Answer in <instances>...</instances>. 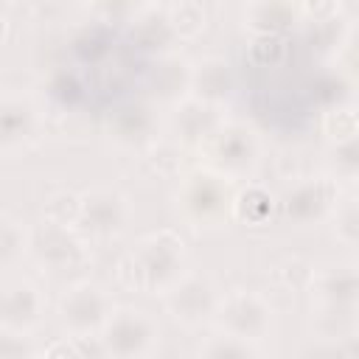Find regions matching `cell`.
Listing matches in <instances>:
<instances>
[{
    "mask_svg": "<svg viewBox=\"0 0 359 359\" xmlns=\"http://www.w3.org/2000/svg\"><path fill=\"white\" fill-rule=\"evenodd\" d=\"M185 272V244L171 227L140 236L115 266L118 283L143 294H165Z\"/></svg>",
    "mask_w": 359,
    "mask_h": 359,
    "instance_id": "6da1fadb",
    "label": "cell"
},
{
    "mask_svg": "<svg viewBox=\"0 0 359 359\" xmlns=\"http://www.w3.org/2000/svg\"><path fill=\"white\" fill-rule=\"evenodd\" d=\"M90 238L76 224H59L50 219H42L31 230L28 252L50 275H65L70 269H79L90 258Z\"/></svg>",
    "mask_w": 359,
    "mask_h": 359,
    "instance_id": "277c9868",
    "label": "cell"
},
{
    "mask_svg": "<svg viewBox=\"0 0 359 359\" xmlns=\"http://www.w3.org/2000/svg\"><path fill=\"white\" fill-rule=\"evenodd\" d=\"M160 323L137 306H118L101 328V345L107 356H151L160 345Z\"/></svg>",
    "mask_w": 359,
    "mask_h": 359,
    "instance_id": "8992f818",
    "label": "cell"
},
{
    "mask_svg": "<svg viewBox=\"0 0 359 359\" xmlns=\"http://www.w3.org/2000/svg\"><path fill=\"white\" fill-rule=\"evenodd\" d=\"M309 292H311V306L359 309V264L339 261L314 269Z\"/></svg>",
    "mask_w": 359,
    "mask_h": 359,
    "instance_id": "7c38bea8",
    "label": "cell"
},
{
    "mask_svg": "<svg viewBox=\"0 0 359 359\" xmlns=\"http://www.w3.org/2000/svg\"><path fill=\"white\" fill-rule=\"evenodd\" d=\"M289 56V45L283 34H258L250 45V59L258 67H278Z\"/></svg>",
    "mask_w": 359,
    "mask_h": 359,
    "instance_id": "cb8c5ba5",
    "label": "cell"
},
{
    "mask_svg": "<svg viewBox=\"0 0 359 359\" xmlns=\"http://www.w3.org/2000/svg\"><path fill=\"white\" fill-rule=\"evenodd\" d=\"M339 65L348 76L359 79V25L345 31V39L339 45Z\"/></svg>",
    "mask_w": 359,
    "mask_h": 359,
    "instance_id": "f1b7e54d",
    "label": "cell"
},
{
    "mask_svg": "<svg viewBox=\"0 0 359 359\" xmlns=\"http://www.w3.org/2000/svg\"><path fill=\"white\" fill-rule=\"evenodd\" d=\"M219 289L210 278L196 275V272H185L165 294H163V306L171 314L174 323L185 325V328H199L202 323L213 320L216 306H219Z\"/></svg>",
    "mask_w": 359,
    "mask_h": 359,
    "instance_id": "9c48e42d",
    "label": "cell"
},
{
    "mask_svg": "<svg viewBox=\"0 0 359 359\" xmlns=\"http://www.w3.org/2000/svg\"><path fill=\"white\" fill-rule=\"evenodd\" d=\"M93 6L107 22H129L143 11V0H93Z\"/></svg>",
    "mask_w": 359,
    "mask_h": 359,
    "instance_id": "4316f807",
    "label": "cell"
},
{
    "mask_svg": "<svg viewBox=\"0 0 359 359\" xmlns=\"http://www.w3.org/2000/svg\"><path fill=\"white\" fill-rule=\"evenodd\" d=\"M325 132L331 135V140H339V137H348L353 132H359V118L353 109L348 107H334L325 112Z\"/></svg>",
    "mask_w": 359,
    "mask_h": 359,
    "instance_id": "83f0119b",
    "label": "cell"
},
{
    "mask_svg": "<svg viewBox=\"0 0 359 359\" xmlns=\"http://www.w3.org/2000/svg\"><path fill=\"white\" fill-rule=\"evenodd\" d=\"M174 28L168 14H160L154 8H143L137 17L129 20V39L143 50V53H154L160 50L168 39H174Z\"/></svg>",
    "mask_w": 359,
    "mask_h": 359,
    "instance_id": "e0dca14e",
    "label": "cell"
},
{
    "mask_svg": "<svg viewBox=\"0 0 359 359\" xmlns=\"http://www.w3.org/2000/svg\"><path fill=\"white\" fill-rule=\"evenodd\" d=\"M31 244V230L22 227L20 219H14L11 213H3L0 219V264L3 269H8L17 258H22L28 252Z\"/></svg>",
    "mask_w": 359,
    "mask_h": 359,
    "instance_id": "44dd1931",
    "label": "cell"
},
{
    "mask_svg": "<svg viewBox=\"0 0 359 359\" xmlns=\"http://www.w3.org/2000/svg\"><path fill=\"white\" fill-rule=\"evenodd\" d=\"M331 224H334V236L348 244V247H359V202L351 196L345 202H339L331 213Z\"/></svg>",
    "mask_w": 359,
    "mask_h": 359,
    "instance_id": "d4e9b609",
    "label": "cell"
},
{
    "mask_svg": "<svg viewBox=\"0 0 359 359\" xmlns=\"http://www.w3.org/2000/svg\"><path fill=\"white\" fill-rule=\"evenodd\" d=\"M132 219L129 196L118 188L95 185L81 194V213H79V230L87 238H115L126 230Z\"/></svg>",
    "mask_w": 359,
    "mask_h": 359,
    "instance_id": "ba28073f",
    "label": "cell"
},
{
    "mask_svg": "<svg viewBox=\"0 0 359 359\" xmlns=\"http://www.w3.org/2000/svg\"><path fill=\"white\" fill-rule=\"evenodd\" d=\"M151 123H154V118H151V109H149V107H143V104H129V107H123V109L115 112L109 129H112V137H115V140H121V143H126V146H135V143L149 140Z\"/></svg>",
    "mask_w": 359,
    "mask_h": 359,
    "instance_id": "d6986e66",
    "label": "cell"
},
{
    "mask_svg": "<svg viewBox=\"0 0 359 359\" xmlns=\"http://www.w3.org/2000/svg\"><path fill=\"white\" fill-rule=\"evenodd\" d=\"M168 20H171L174 34L182 36V39H194V36H199V34L205 31V11H202V6L194 3V0H180V3H174L171 11H168Z\"/></svg>",
    "mask_w": 359,
    "mask_h": 359,
    "instance_id": "603a6c76",
    "label": "cell"
},
{
    "mask_svg": "<svg viewBox=\"0 0 359 359\" xmlns=\"http://www.w3.org/2000/svg\"><path fill=\"white\" fill-rule=\"evenodd\" d=\"M272 208H275L272 194L264 185L252 182L233 196V216L230 219H236L247 227H264L272 219Z\"/></svg>",
    "mask_w": 359,
    "mask_h": 359,
    "instance_id": "ac0fdd59",
    "label": "cell"
},
{
    "mask_svg": "<svg viewBox=\"0 0 359 359\" xmlns=\"http://www.w3.org/2000/svg\"><path fill=\"white\" fill-rule=\"evenodd\" d=\"M45 294L42 289L25 275H6L3 278V297H0V328L31 334L42 323Z\"/></svg>",
    "mask_w": 359,
    "mask_h": 359,
    "instance_id": "8fae6325",
    "label": "cell"
},
{
    "mask_svg": "<svg viewBox=\"0 0 359 359\" xmlns=\"http://www.w3.org/2000/svg\"><path fill=\"white\" fill-rule=\"evenodd\" d=\"M233 180L213 168H196L177 188V210L196 230H213L233 216Z\"/></svg>",
    "mask_w": 359,
    "mask_h": 359,
    "instance_id": "7a4b0ae2",
    "label": "cell"
},
{
    "mask_svg": "<svg viewBox=\"0 0 359 359\" xmlns=\"http://www.w3.org/2000/svg\"><path fill=\"white\" fill-rule=\"evenodd\" d=\"M337 205H339V188L331 174L300 177L283 194V213L289 222H294L300 227L331 219Z\"/></svg>",
    "mask_w": 359,
    "mask_h": 359,
    "instance_id": "30bf717a",
    "label": "cell"
},
{
    "mask_svg": "<svg viewBox=\"0 0 359 359\" xmlns=\"http://www.w3.org/2000/svg\"><path fill=\"white\" fill-rule=\"evenodd\" d=\"M205 154V165L224 174L227 180H247L261 157V143L258 135L238 121H224L210 137L199 143Z\"/></svg>",
    "mask_w": 359,
    "mask_h": 359,
    "instance_id": "3957f363",
    "label": "cell"
},
{
    "mask_svg": "<svg viewBox=\"0 0 359 359\" xmlns=\"http://www.w3.org/2000/svg\"><path fill=\"white\" fill-rule=\"evenodd\" d=\"M303 11L311 20H331L337 11V0H303Z\"/></svg>",
    "mask_w": 359,
    "mask_h": 359,
    "instance_id": "4dcf8cb0",
    "label": "cell"
},
{
    "mask_svg": "<svg viewBox=\"0 0 359 359\" xmlns=\"http://www.w3.org/2000/svg\"><path fill=\"white\" fill-rule=\"evenodd\" d=\"M216 328L250 342H264L275 328L272 303L255 289H230L219 297L216 306Z\"/></svg>",
    "mask_w": 359,
    "mask_h": 359,
    "instance_id": "5b68a950",
    "label": "cell"
},
{
    "mask_svg": "<svg viewBox=\"0 0 359 359\" xmlns=\"http://www.w3.org/2000/svg\"><path fill=\"white\" fill-rule=\"evenodd\" d=\"M191 90L194 95L205 98V101H224L230 93V70L227 62L219 56H205L202 62H196L191 67Z\"/></svg>",
    "mask_w": 359,
    "mask_h": 359,
    "instance_id": "2e32d148",
    "label": "cell"
},
{
    "mask_svg": "<svg viewBox=\"0 0 359 359\" xmlns=\"http://www.w3.org/2000/svg\"><path fill=\"white\" fill-rule=\"evenodd\" d=\"M160 3H171V6H174V3H180V0H160Z\"/></svg>",
    "mask_w": 359,
    "mask_h": 359,
    "instance_id": "d6a6232c",
    "label": "cell"
},
{
    "mask_svg": "<svg viewBox=\"0 0 359 359\" xmlns=\"http://www.w3.org/2000/svg\"><path fill=\"white\" fill-rule=\"evenodd\" d=\"M171 123H174V132L180 140L202 143L205 137H210L224 123V118L219 115V104L205 101V98L191 93L182 101H177V107L171 112Z\"/></svg>",
    "mask_w": 359,
    "mask_h": 359,
    "instance_id": "5bb4252c",
    "label": "cell"
},
{
    "mask_svg": "<svg viewBox=\"0 0 359 359\" xmlns=\"http://www.w3.org/2000/svg\"><path fill=\"white\" fill-rule=\"evenodd\" d=\"M36 104L22 95V93H3L0 101V146L3 154H11L17 149H22L28 140L36 137L39 129V115H36Z\"/></svg>",
    "mask_w": 359,
    "mask_h": 359,
    "instance_id": "4fadbf2b",
    "label": "cell"
},
{
    "mask_svg": "<svg viewBox=\"0 0 359 359\" xmlns=\"http://www.w3.org/2000/svg\"><path fill=\"white\" fill-rule=\"evenodd\" d=\"M112 311V294L93 280L70 283L56 303L59 325L67 331V337H98Z\"/></svg>",
    "mask_w": 359,
    "mask_h": 359,
    "instance_id": "52a82bcc",
    "label": "cell"
},
{
    "mask_svg": "<svg viewBox=\"0 0 359 359\" xmlns=\"http://www.w3.org/2000/svg\"><path fill=\"white\" fill-rule=\"evenodd\" d=\"M79 213H81V196H76L73 191H56L42 205V216L59 224H79Z\"/></svg>",
    "mask_w": 359,
    "mask_h": 359,
    "instance_id": "484cf974",
    "label": "cell"
},
{
    "mask_svg": "<svg viewBox=\"0 0 359 359\" xmlns=\"http://www.w3.org/2000/svg\"><path fill=\"white\" fill-rule=\"evenodd\" d=\"M28 334L17 331H3L0 328V359H20V356H34L36 351L28 345Z\"/></svg>",
    "mask_w": 359,
    "mask_h": 359,
    "instance_id": "f546056e",
    "label": "cell"
},
{
    "mask_svg": "<svg viewBox=\"0 0 359 359\" xmlns=\"http://www.w3.org/2000/svg\"><path fill=\"white\" fill-rule=\"evenodd\" d=\"M353 199L359 202V180H356V188H353Z\"/></svg>",
    "mask_w": 359,
    "mask_h": 359,
    "instance_id": "1f68e13d",
    "label": "cell"
},
{
    "mask_svg": "<svg viewBox=\"0 0 359 359\" xmlns=\"http://www.w3.org/2000/svg\"><path fill=\"white\" fill-rule=\"evenodd\" d=\"M297 6L294 0H250L244 8V25L258 34H283L294 25Z\"/></svg>",
    "mask_w": 359,
    "mask_h": 359,
    "instance_id": "9a60e30c",
    "label": "cell"
},
{
    "mask_svg": "<svg viewBox=\"0 0 359 359\" xmlns=\"http://www.w3.org/2000/svg\"><path fill=\"white\" fill-rule=\"evenodd\" d=\"M199 353L202 356H216V359H230V356H258L264 353L258 342H250V339H241V337H233V334H224V331H216L213 337H208V342L199 345Z\"/></svg>",
    "mask_w": 359,
    "mask_h": 359,
    "instance_id": "7402d4cb",
    "label": "cell"
},
{
    "mask_svg": "<svg viewBox=\"0 0 359 359\" xmlns=\"http://www.w3.org/2000/svg\"><path fill=\"white\" fill-rule=\"evenodd\" d=\"M325 163H328V174L334 180L356 182L359 180V132L334 140L325 154Z\"/></svg>",
    "mask_w": 359,
    "mask_h": 359,
    "instance_id": "ffe728a7",
    "label": "cell"
}]
</instances>
